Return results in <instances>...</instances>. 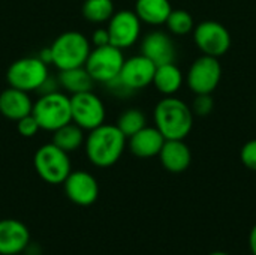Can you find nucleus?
<instances>
[{
    "mask_svg": "<svg viewBox=\"0 0 256 255\" xmlns=\"http://www.w3.org/2000/svg\"><path fill=\"white\" fill-rule=\"evenodd\" d=\"M126 140L124 134L116 125L102 123L100 126L88 131L84 141L88 161L99 168L114 165L126 149Z\"/></svg>",
    "mask_w": 256,
    "mask_h": 255,
    "instance_id": "obj_1",
    "label": "nucleus"
},
{
    "mask_svg": "<svg viewBox=\"0 0 256 255\" xmlns=\"http://www.w3.org/2000/svg\"><path fill=\"white\" fill-rule=\"evenodd\" d=\"M154 122L165 140H183L192 129L194 116L182 99L165 98L154 108Z\"/></svg>",
    "mask_w": 256,
    "mask_h": 255,
    "instance_id": "obj_2",
    "label": "nucleus"
},
{
    "mask_svg": "<svg viewBox=\"0 0 256 255\" xmlns=\"http://www.w3.org/2000/svg\"><path fill=\"white\" fill-rule=\"evenodd\" d=\"M52 65L58 69H72L84 66L92 51L90 41L80 32H64L50 45Z\"/></svg>",
    "mask_w": 256,
    "mask_h": 255,
    "instance_id": "obj_3",
    "label": "nucleus"
},
{
    "mask_svg": "<svg viewBox=\"0 0 256 255\" xmlns=\"http://www.w3.org/2000/svg\"><path fill=\"white\" fill-rule=\"evenodd\" d=\"M32 114L34 116L40 129L54 132L63 125L72 122L70 98L58 90L40 95L39 99L33 102Z\"/></svg>",
    "mask_w": 256,
    "mask_h": 255,
    "instance_id": "obj_4",
    "label": "nucleus"
},
{
    "mask_svg": "<svg viewBox=\"0 0 256 255\" xmlns=\"http://www.w3.org/2000/svg\"><path fill=\"white\" fill-rule=\"evenodd\" d=\"M33 165L39 177L50 185H60L72 171L69 153L54 143L40 146L33 158Z\"/></svg>",
    "mask_w": 256,
    "mask_h": 255,
    "instance_id": "obj_5",
    "label": "nucleus"
},
{
    "mask_svg": "<svg viewBox=\"0 0 256 255\" xmlns=\"http://www.w3.org/2000/svg\"><path fill=\"white\" fill-rule=\"evenodd\" d=\"M48 75V65L44 63L38 56H34L15 60L8 68L6 80L10 87L24 92H38Z\"/></svg>",
    "mask_w": 256,
    "mask_h": 255,
    "instance_id": "obj_6",
    "label": "nucleus"
},
{
    "mask_svg": "<svg viewBox=\"0 0 256 255\" xmlns=\"http://www.w3.org/2000/svg\"><path fill=\"white\" fill-rule=\"evenodd\" d=\"M124 63V56L120 48L108 44L104 47H94L90 51L86 69L94 83H110L111 80L117 78Z\"/></svg>",
    "mask_w": 256,
    "mask_h": 255,
    "instance_id": "obj_7",
    "label": "nucleus"
},
{
    "mask_svg": "<svg viewBox=\"0 0 256 255\" xmlns=\"http://www.w3.org/2000/svg\"><path fill=\"white\" fill-rule=\"evenodd\" d=\"M72 122L84 131H92L105 123V105L92 90L70 96Z\"/></svg>",
    "mask_w": 256,
    "mask_h": 255,
    "instance_id": "obj_8",
    "label": "nucleus"
},
{
    "mask_svg": "<svg viewBox=\"0 0 256 255\" xmlns=\"http://www.w3.org/2000/svg\"><path fill=\"white\" fill-rule=\"evenodd\" d=\"M222 66L216 57L204 54L196 59L188 74V86L196 95H210L219 84Z\"/></svg>",
    "mask_w": 256,
    "mask_h": 255,
    "instance_id": "obj_9",
    "label": "nucleus"
},
{
    "mask_svg": "<svg viewBox=\"0 0 256 255\" xmlns=\"http://www.w3.org/2000/svg\"><path fill=\"white\" fill-rule=\"evenodd\" d=\"M110 44L123 50L132 47L141 33V20L132 11H118L114 12L108 21Z\"/></svg>",
    "mask_w": 256,
    "mask_h": 255,
    "instance_id": "obj_10",
    "label": "nucleus"
},
{
    "mask_svg": "<svg viewBox=\"0 0 256 255\" xmlns=\"http://www.w3.org/2000/svg\"><path fill=\"white\" fill-rule=\"evenodd\" d=\"M195 42L207 56H222L231 47V36L225 26L216 21H204L195 29Z\"/></svg>",
    "mask_w": 256,
    "mask_h": 255,
    "instance_id": "obj_11",
    "label": "nucleus"
},
{
    "mask_svg": "<svg viewBox=\"0 0 256 255\" xmlns=\"http://www.w3.org/2000/svg\"><path fill=\"white\" fill-rule=\"evenodd\" d=\"M66 197L76 206H92L99 197V183L96 177L87 171H70L63 182Z\"/></svg>",
    "mask_w": 256,
    "mask_h": 255,
    "instance_id": "obj_12",
    "label": "nucleus"
},
{
    "mask_svg": "<svg viewBox=\"0 0 256 255\" xmlns=\"http://www.w3.org/2000/svg\"><path fill=\"white\" fill-rule=\"evenodd\" d=\"M154 72L156 65L146 56L140 54L124 60L123 68L118 74V80L129 92H134L144 89L150 83H153Z\"/></svg>",
    "mask_w": 256,
    "mask_h": 255,
    "instance_id": "obj_13",
    "label": "nucleus"
},
{
    "mask_svg": "<svg viewBox=\"0 0 256 255\" xmlns=\"http://www.w3.org/2000/svg\"><path fill=\"white\" fill-rule=\"evenodd\" d=\"M30 245V231L18 219H0V255H20Z\"/></svg>",
    "mask_w": 256,
    "mask_h": 255,
    "instance_id": "obj_14",
    "label": "nucleus"
},
{
    "mask_svg": "<svg viewBox=\"0 0 256 255\" xmlns=\"http://www.w3.org/2000/svg\"><path fill=\"white\" fill-rule=\"evenodd\" d=\"M141 54L150 59L156 66L174 63L176 45L165 32H152L141 44Z\"/></svg>",
    "mask_w": 256,
    "mask_h": 255,
    "instance_id": "obj_15",
    "label": "nucleus"
},
{
    "mask_svg": "<svg viewBox=\"0 0 256 255\" xmlns=\"http://www.w3.org/2000/svg\"><path fill=\"white\" fill-rule=\"evenodd\" d=\"M33 101L28 96V92L8 87L0 93V114L12 122H18L24 116L32 114Z\"/></svg>",
    "mask_w": 256,
    "mask_h": 255,
    "instance_id": "obj_16",
    "label": "nucleus"
},
{
    "mask_svg": "<svg viewBox=\"0 0 256 255\" xmlns=\"http://www.w3.org/2000/svg\"><path fill=\"white\" fill-rule=\"evenodd\" d=\"M165 143V137L160 134L158 128H142L132 137H129V150L136 158H153L159 155L162 146Z\"/></svg>",
    "mask_w": 256,
    "mask_h": 255,
    "instance_id": "obj_17",
    "label": "nucleus"
},
{
    "mask_svg": "<svg viewBox=\"0 0 256 255\" xmlns=\"http://www.w3.org/2000/svg\"><path fill=\"white\" fill-rule=\"evenodd\" d=\"M159 158L165 170L171 173H182L188 170L192 161L190 150L183 140H165L159 152Z\"/></svg>",
    "mask_w": 256,
    "mask_h": 255,
    "instance_id": "obj_18",
    "label": "nucleus"
},
{
    "mask_svg": "<svg viewBox=\"0 0 256 255\" xmlns=\"http://www.w3.org/2000/svg\"><path fill=\"white\" fill-rule=\"evenodd\" d=\"M172 8L168 0H136L135 14L147 24L159 26L166 23Z\"/></svg>",
    "mask_w": 256,
    "mask_h": 255,
    "instance_id": "obj_19",
    "label": "nucleus"
},
{
    "mask_svg": "<svg viewBox=\"0 0 256 255\" xmlns=\"http://www.w3.org/2000/svg\"><path fill=\"white\" fill-rule=\"evenodd\" d=\"M57 80H58L60 87H63L70 95L93 90V84H94V80L90 77L86 66L63 69V71H60Z\"/></svg>",
    "mask_w": 256,
    "mask_h": 255,
    "instance_id": "obj_20",
    "label": "nucleus"
},
{
    "mask_svg": "<svg viewBox=\"0 0 256 255\" xmlns=\"http://www.w3.org/2000/svg\"><path fill=\"white\" fill-rule=\"evenodd\" d=\"M183 83L182 71L174 63H166L156 66V72L153 77V84L156 89L164 95H172L176 93Z\"/></svg>",
    "mask_w": 256,
    "mask_h": 255,
    "instance_id": "obj_21",
    "label": "nucleus"
},
{
    "mask_svg": "<svg viewBox=\"0 0 256 255\" xmlns=\"http://www.w3.org/2000/svg\"><path fill=\"white\" fill-rule=\"evenodd\" d=\"M84 129L69 122L52 132V143L64 152H75L84 144Z\"/></svg>",
    "mask_w": 256,
    "mask_h": 255,
    "instance_id": "obj_22",
    "label": "nucleus"
},
{
    "mask_svg": "<svg viewBox=\"0 0 256 255\" xmlns=\"http://www.w3.org/2000/svg\"><path fill=\"white\" fill-rule=\"evenodd\" d=\"M112 0H86L82 5V15L87 21L100 24L110 21L114 14Z\"/></svg>",
    "mask_w": 256,
    "mask_h": 255,
    "instance_id": "obj_23",
    "label": "nucleus"
},
{
    "mask_svg": "<svg viewBox=\"0 0 256 255\" xmlns=\"http://www.w3.org/2000/svg\"><path fill=\"white\" fill-rule=\"evenodd\" d=\"M146 123H147L146 114L140 108H129L118 116L116 126L124 134L126 138H129L138 131H141L142 128H146Z\"/></svg>",
    "mask_w": 256,
    "mask_h": 255,
    "instance_id": "obj_24",
    "label": "nucleus"
},
{
    "mask_svg": "<svg viewBox=\"0 0 256 255\" xmlns=\"http://www.w3.org/2000/svg\"><path fill=\"white\" fill-rule=\"evenodd\" d=\"M166 26L176 35H186L194 27V18L190 17V14L188 11L176 9V11H171L170 17L166 20Z\"/></svg>",
    "mask_w": 256,
    "mask_h": 255,
    "instance_id": "obj_25",
    "label": "nucleus"
},
{
    "mask_svg": "<svg viewBox=\"0 0 256 255\" xmlns=\"http://www.w3.org/2000/svg\"><path fill=\"white\" fill-rule=\"evenodd\" d=\"M16 131H18V134L21 137L32 138V137H34L40 131V126L36 122L34 116L33 114H28V116H24L22 119H20L16 122Z\"/></svg>",
    "mask_w": 256,
    "mask_h": 255,
    "instance_id": "obj_26",
    "label": "nucleus"
},
{
    "mask_svg": "<svg viewBox=\"0 0 256 255\" xmlns=\"http://www.w3.org/2000/svg\"><path fill=\"white\" fill-rule=\"evenodd\" d=\"M240 158H242V162H243L249 170L256 171V140L248 141V143L243 146L242 153H240Z\"/></svg>",
    "mask_w": 256,
    "mask_h": 255,
    "instance_id": "obj_27",
    "label": "nucleus"
},
{
    "mask_svg": "<svg viewBox=\"0 0 256 255\" xmlns=\"http://www.w3.org/2000/svg\"><path fill=\"white\" fill-rule=\"evenodd\" d=\"M213 99L210 98V95H198L195 102H194V111L198 116H207L212 113L213 110Z\"/></svg>",
    "mask_w": 256,
    "mask_h": 255,
    "instance_id": "obj_28",
    "label": "nucleus"
},
{
    "mask_svg": "<svg viewBox=\"0 0 256 255\" xmlns=\"http://www.w3.org/2000/svg\"><path fill=\"white\" fill-rule=\"evenodd\" d=\"M92 44L94 47H104V45H108L110 44V33H108V29H96L92 35Z\"/></svg>",
    "mask_w": 256,
    "mask_h": 255,
    "instance_id": "obj_29",
    "label": "nucleus"
},
{
    "mask_svg": "<svg viewBox=\"0 0 256 255\" xmlns=\"http://www.w3.org/2000/svg\"><path fill=\"white\" fill-rule=\"evenodd\" d=\"M38 57H39V59H40L44 63H46V65L52 63V59H51V50H50V47H45V48H42V50L39 51Z\"/></svg>",
    "mask_w": 256,
    "mask_h": 255,
    "instance_id": "obj_30",
    "label": "nucleus"
},
{
    "mask_svg": "<svg viewBox=\"0 0 256 255\" xmlns=\"http://www.w3.org/2000/svg\"><path fill=\"white\" fill-rule=\"evenodd\" d=\"M249 245H250V251L252 254L256 255V225L252 228L250 236H249Z\"/></svg>",
    "mask_w": 256,
    "mask_h": 255,
    "instance_id": "obj_31",
    "label": "nucleus"
},
{
    "mask_svg": "<svg viewBox=\"0 0 256 255\" xmlns=\"http://www.w3.org/2000/svg\"><path fill=\"white\" fill-rule=\"evenodd\" d=\"M208 255H230V254H226V252H222V251H216V252H212V254H208Z\"/></svg>",
    "mask_w": 256,
    "mask_h": 255,
    "instance_id": "obj_32",
    "label": "nucleus"
},
{
    "mask_svg": "<svg viewBox=\"0 0 256 255\" xmlns=\"http://www.w3.org/2000/svg\"><path fill=\"white\" fill-rule=\"evenodd\" d=\"M20 255H21V254H20Z\"/></svg>",
    "mask_w": 256,
    "mask_h": 255,
    "instance_id": "obj_33",
    "label": "nucleus"
}]
</instances>
